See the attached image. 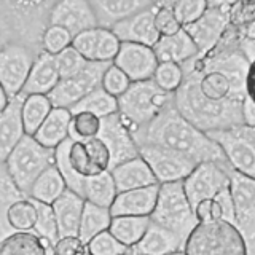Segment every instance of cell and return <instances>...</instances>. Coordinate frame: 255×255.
<instances>
[{"label": "cell", "instance_id": "36", "mask_svg": "<svg viewBox=\"0 0 255 255\" xmlns=\"http://www.w3.org/2000/svg\"><path fill=\"white\" fill-rule=\"evenodd\" d=\"M70 112L72 114H77V112H91V114L98 115L102 120V118L118 114L120 107H118V99L115 96L109 94L102 86H99L88 94L86 98H83L78 104H75V106L70 109Z\"/></svg>", "mask_w": 255, "mask_h": 255}, {"label": "cell", "instance_id": "12", "mask_svg": "<svg viewBox=\"0 0 255 255\" xmlns=\"http://www.w3.org/2000/svg\"><path fill=\"white\" fill-rule=\"evenodd\" d=\"M230 6L231 2H209L201 18L183 27L196 43L199 54H207L219 43L230 24Z\"/></svg>", "mask_w": 255, "mask_h": 255}, {"label": "cell", "instance_id": "11", "mask_svg": "<svg viewBox=\"0 0 255 255\" xmlns=\"http://www.w3.org/2000/svg\"><path fill=\"white\" fill-rule=\"evenodd\" d=\"M37 58L38 54L19 45L0 46V85L11 98L22 94Z\"/></svg>", "mask_w": 255, "mask_h": 255}, {"label": "cell", "instance_id": "14", "mask_svg": "<svg viewBox=\"0 0 255 255\" xmlns=\"http://www.w3.org/2000/svg\"><path fill=\"white\" fill-rule=\"evenodd\" d=\"M98 137L106 143L110 151V169H114L118 164L129 161V159L140 156L139 145L134 139L132 131L123 122L120 114L102 118L101 132Z\"/></svg>", "mask_w": 255, "mask_h": 255}, {"label": "cell", "instance_id": "2", "mask_svg": "<svg viewBox=\"0 0 255 255\" xmlns=\"http://www.w3.org/2000/svg\"><path fill=\"white\" fill-rule=\"evenodd\" d=\"M183 83L174 93L175 109L180 115L196 126L203 132L225 131L233 129L243 125V101L228 99V101H211L199 91L198 75L188 66H182Z\"/></svg>", "mask_w": 255, "mask_h": 255}, {"label": "cell", "instance_id": "33", "mask_svg": "<svg viewBox=\"0 0 255 255\" xmlns=\"http://www.w3.org/2000/svg\"><path fill=\"white\" fill-rule=\"evenodd\" d=\"M112 219H114V215H112L109 207H101L86 201L82 222H80L78 238L88 246L91 239L110 228Z\"/></svg>", "mask_w": 255, "mask_h": 255}, {"label": "cell", "instance_id": "58", "mask_svg": "<svg viewBox=\"0 0 255 255\" xmlns=\"http://www.w3.org/2000/svg\"><path fill=\"white\" fill-rule=\"evenodd\" d=\"M83 255H91V254H90V252H88V249H86V252H85Z\"/></svg>", "mask_w": 255, "mask_h": 255}, {"label": "cell", "instance_id": "22", "mask_svg": "<svg viewBox=\"0 0 255 255\" xmlns=\"http://www.w3.org/2000/svg\"><path fill=\"white\" fill-rule=\"evenodd\" d=\"M187 239L151 222L140 241L132 247L134 255H174L185 252Z\"/></svg>", "mask_w": 255, "mask_h": 255}, {"label": "cell", "instance_id": "34", "mask_svg": "<svg viewBox=\"0 0 255 255\" xmlns=\"http://www.w3.org/2000/svg\"><path fill=\"white\" fill-rule=\"evenodd\" d=\"M150 223V217H114L109 231L120 243L132 249L147 233Z\"/></svg>", "mask_w": 255, "mask_h": 255}, {"label": "cell", "instance_id": "51", "mask_svg": "<svg viewBox=\"0 0 255 255\" xmlns=\"http://www.w3.org/2000/svg\"><path fill=\"white\" fill-rule=\"evenodd\" d=\"M86 252V244L78 236L59 238L51 247L53 255H83Z\"/></svg>", "mask_w": 255, "mask_h": 255}, {"label": "cell", "instance_id": "29", "mask_svg": "<svg viewBox=\"0 0 255 255\" xmlns=\"http://www.w3.org/2000/svg\"><path fill=\"white\" fill-rule=\"evenodd\" d=\"M183 66H188L190 69H193L196 72L199 91H201L207 99L217 101V102L228 101V99L244 101L235 93V88L228 80V77L220 74V72H217V70H199L193 64V61H188L187 64H183Z\"/></svg>", "mask_w": 255, "mask_h": 255}, {"label": "cell", "instance_id": "43", "mask_svg": "<svg viewBox=\"0 0 255 255\" xmlns=\"http://www.w3.org/2000/svg\"><path fill=\"white\" fill-rule=\"evenodd\" d=\"M120 48H122V40L115 35V32L110 29L99 27V38H98V48H96L94 62L114 64L120 53Z\"/></svg>", "mask_w": 255, "mask_h": 255}, {"label": "cell", "instance_id": "15", "mask_svg": "<svg viewBox=\"0 0 255 255\" xmlns=\"http://www.w3.org/2000/svg\"><path fill=\"white\" fill-rule=\"evenodd\" d=\"M230 190L235 204V225L246 241L255 239V179L231 171Z\"/></svg>", "mask_w": 255, "mask_h": 255}, {"label": "cell", "instance_id": "52", "mask_svg": "<svg viewBox=\"0 0 255 255\" xmlns=\"http://www.w3.org/2000/svg\"><path fill=\"white\" fill-rule=\"evenodd\" d=\"M243 125L255 129V102L246 96V99L243 101Z\"/></svg>", "mask_w": 255, "mask_h": 255}, {"label": "cell", "instance_id": "48", "mask_svg": "<svg viewBox=\"0 0 255 255\" xmlns=\"http://www.w3.org/2000/svg\"><path fill=\"white\" fill-rule=\"evenodd\" d=\"M129 86H131V80L128 78V75L125 74V72L122 69H118L115 64H112V66L106 70V74H104L102 88L109 94L115 96L117 99L120 98V96H123Z\"/></svg>", "mask_w": 255, "mask_h": 255}, {"label": "cell", "instance_id": "57", "mask_svg": "<svg viewBox=\"0 0 255 255\" xmlns=\"http://www.w3.org/2000/svg\"><path fill=\"white\" fill-rule=\"evenodd\" d=\"M174 255H187L185 252H179V254H174Z\"/></svg>", "mask_w": 255, "mask_h": 255}, {"label": "cell", "instance_id": "50", "mask_svg": "<svg viewBox=\"0 0 255 255\" xmlns=\"http://www.w3.org/2000/svg\"><path fill=\"white\" fill-rule=\"evenodd\" d=\"M195 215L199 223H212L223 220V211L217 199H204L195 206Z\"/></svg>", "mask_w": 255, "mask_h": 255}, {"label": "cell", "instance_id": "1", "mask_svg": "<svg viewBox=\"0 0 255 255\" xmlns=\"http://www.w3.org/2000/svg\"><path fill=\"white\" fill-rule=\"evenodd\" d=\"M134 139L137 145L150 143L191 159L196 164L223 163L228 164L223 150L209 134L198 129L185 120L175 109V102L163 110L153 122L142 129L135 131Z\"/></svg>", "mask_w": 255, "mask_h": 255}, {"label": "cell", "instance_id": "19", "mask_svg": "<svg viewBox=\"0 0 255 255\" xmlns=\"http://www.w3.org/2000/svg\"><path fill=\"white\" fill-rule=\"evenodd\" d=\"M155 5L148 8V10H143L137 14L131 16L129 19L117 24L112 29L115 32V35L122 40V43L129 42V43H139V45L155 48V45L161 38L155 26Z\"/></svg>", "mask_w": 255, "mask_h": 255}, {"label": "cell", "instance_id": "26", "mask_svg": "<svg viewBox=\"0 0 255 255\" xmlns=\"http://www.w3.org/2000/svg\"><path fill=\"white\" fill-rule=\"evenodd\" d=\"M153 51L159 64L172 62L179 64V66H183V64H187L199 54L196 43L191 40L185 29H182L179 34L172 37H161L159 42L155 45Z\"/></svg>", "mask_w": 255, "mask_h": 255}, {"label": "cell", "instance_id": "46", "mask_svg": "<svg viewBox=\"0 0 255 255\" xmlns=\"http://www.w3.org/2000/svg\"><path fill=\"white\" fill-rule=\"evenodd\" d=\"M254 22H255V0H239V2H231L230 26L246 32Z\"/></svg>", "mask_w": 255, "mask_h": 255}, {"label": "cell", "instance_id": "20", "mask_svg": "<svg viewBox=\"0 0 255 255\" xmlns=\"http://www.w3.org/2000/svg\"><path fill=\"white\" fill-rule=\"evenodd\" d=\"M26 96L19 94L11 99L10 106L0 112V161H5L13 148L26 137L22 120V104Z\"/></svg>", "mask_w": 255, "mask_h": 255}, {"label": "cell", "instance_id": "4", "mask_svg": "<svg viewBox=\"0 0 255 255\" xmlns=\"http://www.w3.org/2000/svg\"><path fill=\"white\" fill-rule=\"evenodd\" d=\"M175 102L174 93L161 90L153 80L131 83L128 91L118 98V107L123 122L132 131L148 126L153 120Z\"/></svg>", "mask_w": 255, "mask_h": 255}, {"label": "cell", "instance_id": "38", "mask_svg": "<svg viewBox=\"0 0 255 255\" xmlns=\"http://www.w3.org/2000/svg\"><path fill=\"white\" fill-rule=\"evenodd\" d=\"M34 203L37 206V223H35L34 233L50 244H54L59 239V227H58L56 214L53 211V206L35 201V199H34Z\"/></svg>", "mask_w": 255, "mask_h": 255}, {"label": "cell", "instance_id": "16", "mask_svg": "<svg viewBox=\"0 0 255 255\" xmlns=\"http://www.w3.org/2000/svg\"><path fill=\"white\" fill-rule=\"evenodd\" d=\"M114 64L125 72L128 78L131 80V83H137L153 80L159 61L153 48L139 43L123 42Z\"/></svg>", "mask_w": 255, "mask_h": 255}, {"label": "cell", "instance_id": "54", "mask_svg": "<svg viewBox=\"0 0 255 255\" xmlns=\"http://www.w3.org/2000/svg\"><path fill=\"white\" fill-rule=\"evenodd\" d=\"M11 96L10 94H8L5 90H3V88H0V112H2V110H5L8 106H10V102H11Z\"/></svg>", "mask_w": 255, "mask_h": 255}, {"label": "cell", "instance_id": "39", "mask_svg": "<svg viewBox=\"0 0 255 255\" xmlns=\"http://www.w3.org/2000/svg\"><path fill=\"white\" fill-rule=\"evenodd\" d=\"M54 59H56V66H58L61 80L72 78L78 74H82L86 69L88 62H90V61H86L74 46H69L62 53L56 54Z\"/></svg>", "mask_w": 255, "mask_h": 255}, {"label": "cell", "instance_id": "3", "mask_svg": "<svg viewBox=\"0 0 255 255\" xmlns=\"http://www.w3.org/2000/svg\"><path fill=\"white\" fill-rule=\"evenodd\" d=\"M54 0H0V46L19 45L35 54L43 51V37L51 26Z\"/></svg>", "mask_w": 255, "mask_h": 255}, {"label": "cell", "instance_id": "55", "mask_svg": "<svg viewBox=\"0 0 255 255\" xmlns=\"http://www.w3.org/2000/svg\"><path fill=\"white\" fill-rule=\"evenodd\" d=\"M247 255H255V239L247 241Z\"/></svg>", "mask_w": 255, "mask_h": 255}, {"label": "cell", "instance_id": "17", "mask_svg": "<svg viewBox=\"0 0 255 255\" xmlns=\"http://www.w3.org/2000/svg\"><path fill=\"white\" fill-rule=\"evenodd\" d=\"M51 26L64 27L72 37H77L85 30L98 29L91 2L86 0H58L51 11Z\"/></svg>", "mask_w": 255, "mask_h": 255}, {"label": "cell", "instance_id": "6", "mask_svg": "<svg viewBox=\"0 0 255 255\" xmlns=\"http://www.w3.org/2000/svg\"><path fill=\"white\" fill-rule=\"evenodd\" d=\"M150 219L183 239H188L193 230L199 225L193 206L183 188V182L159 185L156 207Z\"/></svg>", "mask_w": 255, "mask_h": 255}, {"label": "cell", "instance_id": "9", "mask_svg": "<svg viewBox=\"0 0 255 255\" xmlns=\"http://www.w3.org/2000/svg\"><path fill=\"white\" fill-rule=\"evenodd\" d=\"M231 171L233 169L230 164L223 163H203L195 167L193 172L183 180V188L193 209L198 203L217 198V195L230 187Z\"/></svg>", "mask_w": 255, "mask_h": 255}, {"label": "cell", "instance_id": "18", "mask_svg": "<svg viewBox=\"0 0 255 255\" xmlns=\"http://www.w3.org/2000/svg\"><path fill=\"white\" fill-rule=\"evenodd\" d=\"M159 193V183L118 193L110 212L114 217H151Z\"/></svg>", "mask_w": 255, "mask_h": 255}, {"label": "cell", "instance_id": "32", "mask_svg": "<svg viewBox=\"0 0 255 255\" xmlns=\"http://www.w3.org/2000/svg\"><path fill=\"white\" fill-rule=\"evenodd\" d=\"M117 195H118V188L110 171L93 175V177H88L85 180L83 198L88 203H93L101 207H109L110 209Z\"/></svg>", "mask_w": 255, "mask_h": 255}, {"label": "cell", "instance_id": "41", "mask_svg": "<svg viewBox=\"0 0 255 255\" xmlns=\"http://www.w3.org/2000/svg\"><path fill=\"white\" fill-rule=\"evenodd\" d=\"M155 26L161 37H172L183 29L172 10V2H156Z\"/></svg>", "mask_w": 255, "mask_h": 255}, {"label": "cell", "instance_id": "45", "mask_svg": "<svg viewBox=\"0 0 255 255\" xmlns=\"http://www.w3.org/2000/svg\"><path fill=\"white\" fill-rule=\"evenodd\" d=\"M24 198H29L22 193L19 187L13 182L11 175L8 174L5 166L0 167V217L8 211V207L16 201H21Z\"/></svg>", "mask_w": 255, "mask_h": 255}, {"label": "cell", "instance_id": "23", "mask_svg": "<svg viewBox=\"0 0 255 255\" xmlns=\"http://www.w3.org/2000/svg\"><path fill=\"white\" fill-rule=\"evenodd\" d=\"M110 172L115 179L118 193L158 185V180L153 171L150 169V166L142 156L129 159V161H126L123 164H118L114 169H110Z\"/></svg>", "mask_w": 255, "mask_h": 255}, {"label": "cell", "instance_id": "10", "mask_svg": "<svg viewBox=\"0 0 255 255\" xmlns=\"http://www.w3.org/2000/svg\"><path fill=\"white\" fill-rule=\"evenodd\" d=\"M112 66L109 62H88L86 69L72 78L61 80L59 85L54 88V91L48 96L53 102V107L72 109L86 98L96 88L102 86V78L106 70Z\"/></svg>", "mask_w": 255, "mask_h": 255}, {"label": "cell", "instance_id": "31", "mask_svg": "<svg viewBox=\"0 0 255 255\" xmlns=\"http://www.w3.org/2000/svg\"><path fill=\"white\" fill-rule=\"evenodd\" d=\"M66 190L67 183L64 180L61 171L58 169V166L54 164L35 180V183L30 188L29 198L45 204H53L56 199L64 195Z\"/></svg>", "mask_w": 255, "mask_h": 255}, {"label": "cell", "instance_id": "60", "mask_svg": "<svg viewBox=\"0 0 255 255\" xmlns=\"http://www.w3.org/2000/svg\"><path fill=\"white\" fill-rule=\"evenodd\" d=\"M254 132H255V129H254Z\"/></svg>", "mask_w": 255, "mask_h": 255}, {"label": "cell", "instance_id": "35", "mask_svg": "<svg viewBox=\"0 0 255 255\" xmlns=\"http://www.w3.org/2000/svg\"><path fill=\"white\" fill-rule=\"evenodd\" d=\"M53 102L48 96L42 94H32L26 96L22 104V120L24 128H26L27 135H35L37 131L42 128L45 120L53 110Z\"/></svg>", "mask_w": 255, "mask_h": 255}, {"label": "cell", "instance_id": "25", "mask_svg": "<svg viewBox=\"0 0 255 255\" xmlns=\"http://www.w3.org/2000/svg\"><path fill=\"white\" fill-rule=\"evenodd\" d=\"M61 75L58 72V66H56V59L53 54L42 53L37 58L32 72L29 75V80L26 86H24L22 94L24 96H32V94H42V96H50L54 88L59 85Z\"/></svg>", "mask_w": 255, "mask_h": 255}, {"label": "cell", "instance_id": "8", "mask_svg": "<svg viewBox=\"0 0 255 255\" xmlns=\"http://www.w3.org/2000/svg\"><path fill=\"white\" fill-rule=\"evenodd\" d=\"M227 156L230 167L247 177L255 179V132L247 126L207 132Z\"/></svg>", "mask_w": 255, "mask_h": 255}, {"label": "cell", "instance_id": "56", "mask_svg": "<svg viewBox=\"0 0 255 255\" xmlns=\"http://www.w3.org/2000/svg\"><path fill=\"white\" fill-rule=\"evenodd\" d=\"M246 37L247 38H252V40H255V22L252 24V26L246 30Z\"/></svg>", "mask_w": 255, "mask_h": 255}, {"label": "cell", "instance_id": "24", "mask_svg": "<svg viewBox=\"0 0 255 255\" xmlns=\"http://www.w3.org/2000/svg\"><path fill=\"white\" fill-rule=\"evenodd\" d=\"M85 204L86 199L70 190L64 191V195L51 204L56 214V219H58L59 238L78 236Z\"/></svg>", "mask_w": 255, "mask_h": 255}, {"label": "cell", "instance_id": "13", "mask_svg": "<svg viewBox=\"0 0 255 255\" xmlns=\"http://www.w3.org/2000/svg\"><path fill=\"white\" fill-rule=\"evenodd\" d=\"M139 151L140 156L150 166V169L153 171L159 185L172 182H183L198 166L185 156L161 147L150 145V143L139 145Z\"/></svg>", "mask_w": 255, "mask_h": 255}, {"label": "cell", "instance_id": "28", "mask_svg": "<svg viewBox=\"0 0 255 255\" xmlns=\"http://www.w3.org/2000/svg\"><path fill=\"white\" fill-rule=\"evenodd\" d=\"M72 118H74V115H72V112L69 109L54 107L34 137L42 145L56 150L61 143L70 139Z\"/></svg>", "mask_w": 255, "mask_h": 255}, {"label": "cell", "instance_id": "47", "mask_svg": "<svg viewBox=\"0 0 255 255\" xmlns=\"http://www.w3.org/2000/svg\"><path fill=\"white\" fill-rule=\"evenodd\" d=\"M72 40H74V37L64 27L50 26V29L46 30V34L43 37V51L56 56L62 53L66 48L72 46Z\"/></svg>", "mask_w": 255, "mask_h": 255}, {"label": "cell", "instance_id": "59", "mask_svg": "<svg viewBox=\"0 0 255 255\" xmlns=\"http://www.w3.org/2000/svg\"><path fill=\"white\" fill-rule=\"evenodd\" d=\"M126 255H134V254H132V251H131V252H129V254H126Z\"/></svg>", "mask_w": 255, "mask_h": 255}, {"label": "cell", "instance_id": "40", "mask_svg": "<svg viewBox=\"0 0 255 255\" xmlns=\"http://www.w3.org/2000/svg\"><path fill=\"white\" fill-rule=\"evenodd\" d=\"M183 78H185V74H183L182 66L172 62H161L155 72L153 82L161 90L167 93H175L183 83Z\"/></svg>", "mask_w": 255, "mask_h": 255}, {"label": "cell", "instance_id": "27", "mask_svg": "<svg viewBox=\"0 0 255 255\" xmlns=\"http://www.w3.org/2000/svg\"><path fill=\"white\" fill-rule=\"evenodd\" d=\"M37 223V206L32 198H24L8 207V211L0 217L2 239L13 233H34Z\"/></svg>", "mask_w": 255, "mask_h": 255}, {"label": "cell", "instance_id": "37", "mask_svg": "<svg viewBox=\"0 0 255 255\" xmlns=\"http://www.w3.org/2000/svg\"><path fill=\"white\" fill-rule=\"evenodd\" d=\"M72 125H70V139L72 140H91L96 139L101 132L102 120L91 114V112H77L72 114Z\"/></svg>", "mask_w": 255, "mask_h": 255}, {"label": "cell", "instance_id": "42", "mask_svg": "<svg viewBox=\"0 0 255 255\" xmlns=\"http://www.w3.org/2000/svg\"><path fill=\"white\" fill-rule=\"evenodd\" d=\"M86 249L91 255H126L131 252L129 247L120 243L109 230L91 239Z\"/></svg>", "mask_w": 255, "mask_h": 255}, {"label": "cell", "instance_id": "49", "mask_svg": "<svg viewBox=\"0 0 255 255\" xmlns=\"http://www.w3.org/2000/svg\"><path fill=\"white\" fill-rule=\"evenodd\" d=\"M98 38H99V27L85 30L82 34H78L72 40V46L83 56L86 61L94 62L96 56V48H98Z\"/></svg>", "mask_w": 255, "mask_h": 255}, {"label": "cell", "instance_id": "7", "mask_svg": "<svg viewBox=\"0 0 255 255\" xmlns=\"http://www.w3.org/2000/svg\"><path fill=\"white\" fill-rule=\"evenodd\" d=\"M187 255H247V241L236 225L225 220L199 223L187 239Z\"/></svg>", "mask_w": 255, "mask_h": 255}, {"label": "cell", "instance_id": "5", "mask_svg": "<svg viewBox=\"0 0 255 255\" xmlns=\"http://www.w3.org/2000/svg\"><path fill=\"white\" fill-rule=\"evenodd\" d=\"M2 164L19 190L29 196L35 180L56 164V150L42 145L34 135H26Z\"/></svg>", "mask_w": 255, "mask_h": 255}, {"label": "cell", "instance_id": "44", "mask_svg": "<svg viewBox=\"0 0 255 255\" xmlns=\"http://www.w3.org/2000/svg\"><path fill=\"white\" fill-rule=\"evenodd\" d=\"M207 0H175L172 2V10L177 16L182 27L196 22L207 10Z\"/></svg>", "mask_w": 255, "mask_h": 255}, {"label": "cell", "instance_id": "30", "mask_svg": "<svg viewBox=\"0 0 255 255\" xmlns=\"http://www.w3.org/2000/svg\"><path fill=\"white\" fill-rule=\"evenodd\" d=\"M51 246L38 235L32 233H13L2 239L0 255H50Z\"/></svg>", "mask_w": 255, "mask_h": 255}, {"label": "cell", "instance_id": "53", "mask_svg": "<svg viewBox=\"0 0 255 255\" xmlns=\"http://www.w3.org/2000/svg\"><path fill=\"white\" fill-rule=\"evenodd\" d=\"M246 93L247 96L255 102V61L251 62L249 72H247V80H246Z\"/></svg>", "mask_w": 255, "mask_h": 255}, {"label": "cell", "instance_id": "21", "mask_svg": "<svg viewBox=\"0 0 255 255\" xmlns=\"http://www.w3.org/2000/svg\"><path fill=\"white\" fill-rule=\"evenodd\" d=\"M151 0H91L101 29H114L117 24L153 6Z\"/></svg>", "mask_w": 255, "mask_h": 255}]
</instances>
